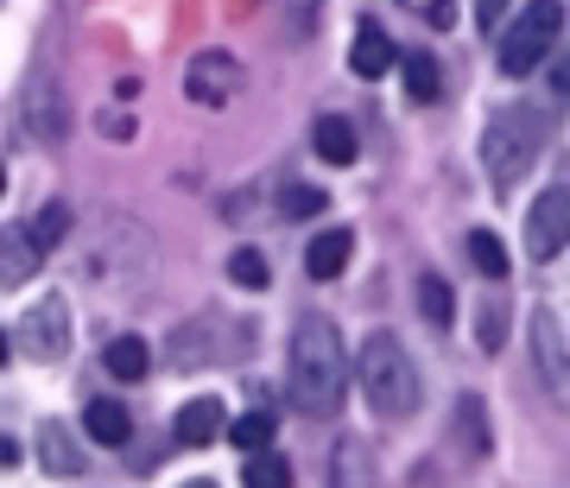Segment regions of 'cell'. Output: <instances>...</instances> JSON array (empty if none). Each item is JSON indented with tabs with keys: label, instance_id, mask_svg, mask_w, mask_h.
I'll return each mask as SVG.
<instances>
[{
	"label": "cell",
	"instance_id": "obj_1",
	"mask_svg": "<svg viewBox=\"0 0 570 488\" xmlns=\"http://www.w3.org/2000/svg\"><path fill=\"white\" fill-rule=\"evenodd\" d=\"M292 407L305 412V419H330V412L343 407L348 393V355H343V336L330 318H305V324L292 330Z\"/></svg>",
	"mask_w": 570,
	"mask_h": 488
},
{
	"label": "cell",
	"instance_id": "obj_2",
	"mask_svg": "<svg viewBox=\"0 0 570 488\" xmlns=\"http://www.w3.org/2000/svg\"><path fill=\"white\" fill-rule=\"evenodd\" d=\"M355 381H362L367 407L381 412V419H406V412L419 407V368H412V355L400 349V336H387V330H374L362 343Z\"/></svg>",
	"mask_w": 570,
	"mask_h": 488
},
{
	"label": "cell",
	"instance_id": "obj_3",
	"mask_svg": "<svg viewBox=\"0 0 570 488\" xmlns=\"http://www.w3.org/2000/svg\"><path fill=\"white\" fill-rule=\"evenodd\" d=\"M539 146H546V121H539V108H501V115L482 127V165H489V184L501 191V197H508L513 184L532 172Z\"/></svg>",
	"mask_w": 570,
	"mask_h": 488
},
{
	"label": "cell",
	"instance_id": "obj_4",
	"mask_svg": "<svg viewBox=\"0 0 570 488\" xmlns=\"http://www.w3.org/2000/svg\"><path fill=\"white\" fill-rule=\"evenodd\" d=\"M558 32H564L558 0H532L513 26H501V77H532V70L546 64V51H551Z\"/></svg>",
	"mask_w": 570,
	"mask_h": 488
},
{
	"label": "cell",
	"instance_id": "obj_5",
	"mask_svg": "<svg viewBox=\"0 0 570 488\" xmlns=\"http://www.w3.org/2000/svg\"><path fill=\"white\" fill-rule=\"evenodd\" d=\"M13 343H20V355H32V362H58L63 349H70V305H63L58 292H45L39 305L13 324Z\"/></svg>",
	"mask_w": 570,
	"mask_h": 488
},
{
	"label": "cell",
	"instance_id": "obj_6",
	"mask_svg": "<svg viewBox=\"0 0 570 488\" xmlns=\"http://www.w3.org/2000/svg\"><path fill=\"white\" fill-rule=\"evenodd\" d=\"M564 247H570V184H551L527 209V254L532 261H558Z\"/></svg>",
	"mask_w": 570,
	"mask_h": 488
},
{
	"label": "cell",
	"instance_id": "obj_7",
	"mask_svg": "<svg viewBox=\"0 0 570 488\" xmlns=\"http://www.w3.org/2000/svg\"><path fill=\"white\" fill-rule=\"evenodd\" d=\"M235 89H242V64L228 58V51H197L190 70H184V96H190L197 108L235 103Z\"/></svg>",
	"mask_w": 570,
	"mask_h": 488
},
{
	"label": "cell",
	"instance_id": "obj_8",
	"mask_svg": "<svg viewBox=\"0 0 570 488\" xmlns=\"http://www.w3.org/2000/svg\"><path fill=\"white\" fill-rule=\"evenodd\" d=\"M171 431H178V445H184V450H204V445H216V438L228 431L223 400H216V393H197V400H184V407H178V419H171Z\"/></svg>",
	"mask_w": 570,
	"mask_h": 488
},
{
	"label": "cell",
	"instance_id": "obj_9",
	"mask_svg": "<svg viewBox=\"0 0 570 488\" xmlns=\"http://www.w3.org/2000/svg\"><path fill=\"white\" fill-rule=\"evenodd\" d=\"M532 355H539V374H546L551 393H564L570 387V349L558 336V318L551 311H532Z\"/></svg>",
	"mask_w": 570,
	"mask_h": 488
},
{
	"label": "cell",
	"instance_id": "obj_10",
	"mask_svg": "<svg viewBox=\"0 0 570 488\" xmlns=\"http://www.w3.org/2000/svg\"><path fill=\"white\" fill-rule=\"evenodd\" d=\"M348 254H355V235H348V228H324V235L305 247V273L311 280H343Z\"/></svg>",
	"mask_w": 570,
	"mask_h": 488
},
{
	"label": "cell",
	"instance_id": "obj_11",
	"mask_svg": "<svg viewBox=\"0 0 570 488\" xmlns=\"http://www.w3.org/2000/svg\"><path fill=\"white\" fill-rule=\"evenodd\" d=\"M82 431L102 450H121L127 438H134V419H127L121 400H89V407H82Z\"/></svg>",
	"mask_w": 570,
	"mask_h": 488
},
{
	"label": "cell",
	"instance_id": "obj_12",
	"mask_svg": "<svg viewBox=\"0 0 570 488\" xmlns=\"http://www.w3.org/2000/svg\"><path fill=\"white\" fill-rule=\"evenodd\" d=\"M393 64H400L393 39L381 32V26H362V32H355V45H348V70H355V77H387Z\"/></svg>",
	"mask_w": 570,
	"mask_h": 488
},
{
	"label": "cell",
	"instance_id": "obj_13",
	"mask_svg": "<svg viewBox=\"0 0 570 488\" xmlns=\"http://www.w3.org/2000/svg\"><path fill=\"white\" fill-rule=\"evenodd\" d=\"M311 146H317V159L324 165H355V153H362L355 127H348L343 115H324V121L311 127Z\"/></svg>",
	"mask_w": 570,
	"mask_h": 488
},
{
	"label": "cell",
	"instance_id": "obj_14",
	"mask_svg": "<svg viewBox=\"0 0 570 488\" xmlns=\"http://www.w3.org/2000/svg\"><path fill=\"white\" fill-rule=\"evenodd\" d=\"M32 266H39L32 235H20V228H0V292H7V285H20V280H32Z\"/></svg>",
	"mask_w": 570,
	"mask_h": 488
},
{
	"label": "cell",
	"instance_id": "obj_15",
	"mask_svg": "<svg viewBox=\"0 0 570 488\" xmlns=\"http://www.w3.org/2000/svg\"><path fill=\"white\" fill-rule=\"evenodd\" d=\"M39 463L51 469V476H82V463H89V457H82V445H77V438H70L63 426H45V438H39Z\"/></svg>",
	"mask_w": 570,
	"mask_h": 488
},
{
	"label": "cell",
	"instance_id": "obj_16",
	"mask_svg": "<svg viewBox=\"0 0 570 488\" xmlns=\"http://www.w3.org/2000/svg\"><path fill=\"white\" fill-rule=\"evenodd\" d=\"M102 368L115 374V381H146V368H153V349H146L140 336H115V343L102 349Z\"/></svg>",
	"mask_w": 570,
	"mask_h": 488
},
{
	"label": "cell",
	"instance_id": "obj_17",
	"mask_svg": "<svg viewBox=\"0 0 570 488\" xmlns=\"http://www.w3.org/2000/svg\"><path fill=\"white\" fill-rule=\"evenodd\" d=\"M406 96L412 103H438V96H444V70H438V58H425V51H412L406 58Z\"/></svg>",
	"mask_w": 570,
	"mask_h": 488
},
{
	"label": "cell",
	"instance_id": "obj_18",
	"mask_svg": "<svg viewBox=\"0 0 570 488\" xmlns=\"http://www.w3.org/2000/svg\"><path fill=\"white\" fill-rule=\"evenodd\" d=\"M456 431H463L469 457H489V412H482V400H475V393H463V400H456Z\"/></svg>",
	"mask_w": 570,
	"mask_h": 488
},
{
	"label": "cell",
	"instance_id": "obj_19",
	"mask_svg": "<svg viewBox=\"0 0 570 488\" xmlns=\"http://www.w3.org/2000/svg\"><path fill=\"white\" fill-rule=\"evenodd\" d=\"M419 311H425L431 330H450V318H456V299H450V285L438 280V273H425V280H419Z\"/></svg>",
	"mask_w": 570,
	"mask_h": 488
},
{
	"label": "cell",
	"instance_id": "obj_20",
	"mask_svg": "<svg viewBox=\"0 0 570 488\" xmlns=\"http://www.w3.org/2000/svg\"><path fill=\"white\" fill-rule=\"evenodd\" d=\"M469 261H475L482 280H508V247L494 242L489 228H469Z\"/></svg>",
	"mask_w": 570,
	"mask_h": 488
},
{
	"label": "cell",
	"instance_id": "obj_21",
	"mask_svg": "<svg viewBox=\"0 0 570 488\" xmlns=\"http://www.w3.org/2000/svg\"><path fill=\"white\" fill-rule=\"evenodd\" d=\"M223 438L242 450V457H247V450H266V445H273V412H242V419H235Z\"/></svg>",
	"mask_w": 570,
	"mask_h": 488
},
{
	"label": "cell",
	"instance_id": "obj_22",
	"mask_svg": "<svg viewBox=\"0 0 570 488\" xmlns=\"http://www.w3.org/2000/svg\"><path fill=\"white\" fill-rule=\"evenodd\" d=\"M26 235H32V247H39V254H51V247L70 235V209H63V204H45L39 216L26 223Z\"/></svg>",
	"mask_w": 570,
	"mask_h": 488
},
{
	"label": "cell",
	"instance_id": "obj_23",
	"mask_svg": "<svg viewBox=\"0 0 570 488\" xmlns=\"http://www.w3.org/2000/svg\"><path fill=\"white\" fill-rule=\"evenodd\" d=\"M228 280L247 285V292H261V285H273V266H266L261 247H235V254H228Z\"/></svg>",
	"mask_w": 570,
	"mask_h": 488
},
{
	"label": "cell",
	"instance_id": "obj_24",
	"mask_svg": "<svg viewBox=\"0 0 570 488\" xmlns=\"http://www.w3.org/2000/svg\"><path fill=\"white\" fill-rule=\"evenodd\" d=\"M247 482H254V488H285V482H292V463H285L273 445L247 450Z\"/></svg>",
	"mask_w": 570,
	"mask_h": 488
},
{
	"label": "cell",
	"instance_id": "obj_25",
	"mask_svg": "<svg viewBox=\"0 0 570 488\" xmlns=\"http://www.w3.org/2000/svg\"><path fill=\"white\" fill-rule=\"evenodd\" d=\"M324 204H330V197L317 191V184H285V191H279V209L292 216V223H298V216H324Z\"/></svg>",
	"mask_w": 570,
	"mask_h": 488
},
{
	"label": "cell",
	"instance_id": "obj_26",
	"mask_svg": "<svg viewBox=\"0 0 570 488\" xmlns=\"http://www.w3.org/2000/svg\"><path fill=\"white\" fill-rule=\"evenodd\" d=\"M501 336H508V330H501V311H482V349H501Z\"/></svg>",
	"mask_w": 570,
	"mask_h": 488
},
{
	"label": "cell",
	"instance_id": "obj_27",
	"mask_svg": "<svg viewBox=\"0 0 570 488\" xmlns=\"http://www.w3.org/2000/svg\"><path fill=\"white\" fill-rule=\"evenodd\" d=\"M425 20H431V26H456V0H431Z\"/></svg>",
	"mask_w": 570,
	"mask_h": 488
},
{
	"label": "cell",
	"instance_id": "obj_28",
	"mask_svg": "<svg viewBox=\"0 0 570 488\" xmlns=\"http://www.w3.org/2000/svg\"><path fill=\"white\" fill-rule=\"evenodd\" d=\"M501 13H508V0H475V20L482 26H501Z\"/></svg>",
	"mask_w": 570,
	"mask_h": 488
},
{
	"label": "cell",
	"instance_id": "obj_29",
	"mask_svg": "<svg viewBox=\"0 0 570 488\" xmlns=\"http://www.w3.org/2000/svg\"><path fill=\"white\" fill-rule=\"evenodd\" d=\"M551 89H558V96H570V58L551 64Z\"/></svg>",
	"mask_w": 570,
	"mask_h": 488
},
{
	"label": "cell",
	"instance_id": "obj_30",
	"mask_svg": "<svg viewBox=\"0 0 570 488\" xmlns=\"http://www.w3.org/2000/svg\"><path fill=\"white\" fill-rule=\"evenodd\" d=\"M102 134H108V140H134V121H127V115H115V121H108Z\"/></svg>",
	"mask_w": 570,
	"mask_h": 488
},
{
	"label": "cell",
	"instance_id": "obj_31",
	"mask_svg": "<svg viewBox=\"0 0 570 488\" xmlns=\"http://www.w3.org/2000/svg\"><path fill=\"white\" fill-rule=\"evenodd\" d=\"M0 191H7V172H0Z\"/></svg>",
	"mask_w": 570,
	"mask_h": 488
}]
</instances>
